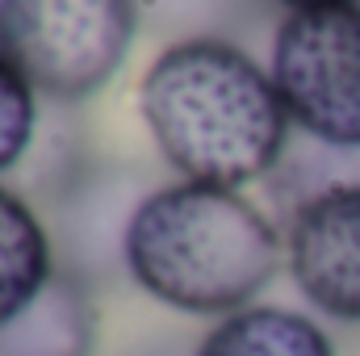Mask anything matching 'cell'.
Listing matches in <instances>:
<instances>
[{
  "instance_id": "obj_8",
  "label": "cell",
  "mask_w": 360,
  "mask_h": 356,
  "mask_svg": "<svg viewBox=\"0 0 360 356\" xmlns=\"http://www.w3.org/2000/svg\"><path fill=\"white\" fill-rule=\"evenodd\" d=\"M55 276V256L38 214L8 189H0V327L25 310Z\"/></svg>"
},
{
  "instance_id": "obj_5",
  "label": "cell",
  "mask_w": 360,
  "mask_h": 356,
  "mask_svg": "<svg viewBox=\"0 0 360 356\" xmlns=\"http://www.w3.org/2000/svg\"><path fill=\"white\" fill-rule=\"evenodd\" d=\"M285 265L314 310L360 323V184L323 189L293 214Z\"/></svg>"
},
{
  "instance_id": "obj_4",
  "label": "cell",
  "mask_w": 360,
  "mask_h": 356,
  "mask_svg": "<svg viewBox=\"0 0 360 356\" xmlns=\"http://www.w3.org/2000/svg\"><path fill=\"white\" fill-rule=\"evenodd\" d=\"M269 76L310 139L360 147V4L289 13L272 38Z\"/></svg>"
},
{
  "instance_id": "obj_9",
  "label": "cell",
  "mask_w": 360,
  "mask_h": 356,
  "mask_svg": "<svg viewBox=\"0 0 360 356\" xmlns=\"http://www.w3.org/2000/svg\"><path fill=\"white\" fill-rule=\"evenodd\" d=\"M38 126V105H34V89L21 80V72L0 55V172H8Z\"/></svg>"
},
{
  "instance_id": "obj_3",
  "label": "cell",
  "mask_w": 360,
  "mask_h": 356,
  "mask_svg": "<svg viewBox=\"0 0 360 356\" xmlns=\"http://www.w3.org/2000/svg\"><path fill=\"white\" fill-rule=\"evenodd\" d=\"M134 0H0V55L51 101H89L134 42Z\"/></svg>"
},
{
  "instance_id": "obj_6",
  "label": "cell",
  "mask_w": 360,
  "mask_h": 356,
  "mask_svg": "<svg viewBox=\"0 0 360 356\" xmlns=\"http://www.w3.org/2000/svg\"><path fill=\"white\" fill-rule=\"evenodd\" d=\"M96 306L80 276L55 272L46 289L0 327V356H92Z\"/></svg>"
},
{
  "instance_id": "obj_2",
  "label": "cell",
  "mask_w": 360,
  "mask_h": 356,
  "mask_svg": "<svg viewBox=\"0 0 360 356\" xmlns=\"http://www.w3.org/2000/svg\"><path fill=\"white\" fill-rule=\"evenodd\" d=\"M122 260L155 302L226 319L276 276L281 235L235 189L180 180L134 205Z\"/></svg>"
},
{
  "instance_id": "obj_1",
  "label": "cell",
  "mask_w": 360,
  "mask_h": 356,
  "mask_svg": "<svg viewBox=\"0 0 360 356\" xmlns=\"http://www.w3.org/2000/svg\"><path fill=\"white\" fill-rule=\"evenodd\" d=\"M143 122L184 180L239 189L285 151L289 113L272 76L222 38L168 46L139 84Z\"/></svg>"
},
{
  "instance_id": "obj_10",
  "label": "cell",
  "mask_w": 360,
  "mask_h": 356,
  "mask_svg": "<svg viewBox=\"0 0 360 356\" xmlns=\"http://www.w3.org/2000/svg\"><path fill=\"white\" fill-rule=\"evenodd\" d=\"M281 4H289L293 13H302V8H331V4H356V0H281Z\"/></svg>"
},
{
  "instance_id": "obj_7",
  "label": "cell",
  "mask_w": 360,
  "mask_h": 356,
  "mask_svg": "<svg viewBox=\"0 0 360 356\" xmlns=\"http://www.w3.org/2000/svg\"><path fill=\"white\" fill-rule=\"evenodd\" d=\"M197 356H335L327 331L289 306H243L218 319Z\"/></svg>"
}]
</instances>
